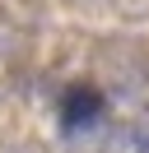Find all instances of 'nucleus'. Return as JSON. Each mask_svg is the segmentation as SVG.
Instances as JSON below:
<instances>
[{
	"label": "nucleus",
	"mask_w": 149,
	"mask_h": 153,
	"mask_svg": "<svg viewBox=\"0 0 149 153\" xmlns=\"http://www.w3.org/2000/svg\"><path fill=\"white\" fill-rule=\"evenodd\" d=\"M98 116H102V93H98V88L79 84V88L65 93V102H61V125H65V130H89Z\"/></svg>",
	"instance_id": "1"
}]
</instances>
